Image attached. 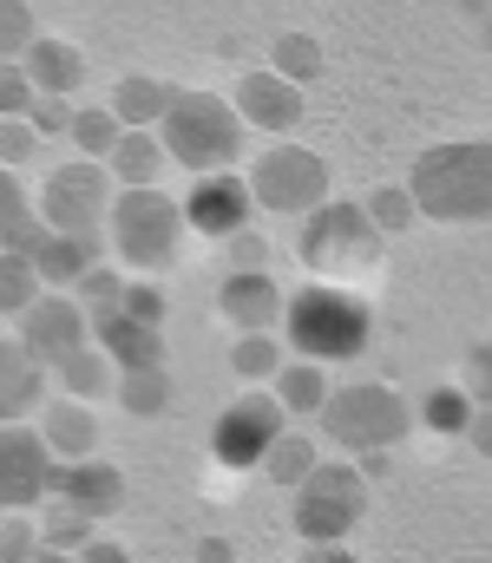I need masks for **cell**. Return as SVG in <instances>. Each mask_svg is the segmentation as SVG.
<instances>
[{"label":"cell","mask_w":492,"mask_h":563,"mask_svg":"<svg viewBox=\"0 0 492 563\" xmlns=\"http://www.w3.org/2000/svg\"><path fill=\"white\" fill-rule=\"evenodd\" d=\"M368 217H374V230H381V236H401V230L420 217V203H414V190H407V184H394V190H374V197H368Z\"/></svg>","instance_id":"e575fe53"},{"label":"cell","mask_w":492,"mask_h":563,"mask_svg":"<svg viewBox=\"0 0 492 563\" xmlns=\"http://www.w3.org/2000/svg\"><path fill=\"white\" fill-rule=\"evenodd\" d=\"M250 210H256V190H250V177H237V170L190 177V190H184V223H190L197 236H210V243L243 236V230H250Z\"/></svg>","instance_id":"4fadbf2b"},{"label":"cell","mask_w":492,"mask_h":563,"mask_svg":"<svg viewBox=\"0 0 492 563\" xmlns=\"http://www.w3.org/2000/svg\"><path fill=\"white\" fill-rule=\"evenodd\" d=\"M26 119H33V132H40V139H53V132H73V106H66L59 92H33Z\"/></svg>","instance_id":"ab89813d"},{"label":"cell","mask_w":492,"mask_h":563,"mask_svg":"<svg viewBox=\"0 0 492 563\" xmlns=\"http://www.w3.org/2000/svg\"><path fill=\"white\" fill-rule=\"evenodd\" d=\"M40 439H46L53 459H66V465L99 459V413H92V400H73V394L46 400V407H40Z\"/></svg>","instance_id":"ac0fdd59"},{"label":"cell","mask_w":492,"mask_h":563,"mask_svg":"<svg viewBox=\"0 0 492 563\" xmlns=\"http://www.w3.org/2000/svg\"><path fill=\"white\" fill-rule=\"evenodd\" d=\"M40 558V525L26 511H0V563H33Z\"/></svg>","instance_id":"d590c367"},{"label":"cell","mask_w":492,"mask_h":563,"mask_svg":"<svg viewBox=\"0 0 492 563\" xmlns=\"http://www.w3.org/2000/svg\"><path fill=\"white\" fill-rule=\"evenodd\" d=\"M59 472L66 459H53L40 426H0V511H40L59 492Z\"/></svg>","instance_id":"8fae6325"},{"label":"cell","mask_w":492,"mask_h":563,"mask_svg":"<svg viewBox=\"0 0 492 563\" xmlns=\"http://www.w3.org/2000/svg\"><path fill=\"white\" fill-rule=\"evenodd\" d=\"M26 256H33V269H40V282L46 288H79V276L92 269V263H106L99 256V236H73V230H46L40 223V236L26 243Z\"/></svg>","instance_id":"2e32d148"},{"label":"cell","mask_w":492,"mask_h":563,"mask_svg":"<svg viewBox=\"0 0 492 563\" xmlns=\"http://www.w3.org/2000/svg\"><path fill=\"white\" fill-rule=\"evenodd\" d=\"M368 511V472L361 465H335L322 459L303 485H296V538L303 544H341Z\"/></svg>","instance_id":"52a82bcc"},{"label":"cell","mask_w":492,"mask_h":563,"mask_svg":"<svg viewBox=\"0 0 492 563\" xmlns=\"http://www.w3.org/2000/svg\"><path fill=\"white\" fill-rule=\"evenodd\" d=\"M40 407H46V361H33L20 334H0V426Z\"/></svg>","instance_id":"e0dca14e"},{"label":"cell","mask_w":492,"mask_h":563,"mask_svg":"<svg viewBox=\"0 0 492 563\" xmlns=\"http://www.w3.org/2000/svg\"><path fill=\"white\" fill-rule=\"evenodd\" d=\"M473 407H480V400H473L467 387H434L427 407H420V420L434 426V432H467V426H473Z\"/></svg>","instance_id":"836d02e7"},{"label":"cell","mask_w":492,"mask_h":563,"mask_svg":"<svg viewBox=\"0 0 492 563\" xmlns=\"http://www.w3.org/2000/svg\"><path fill=\"white\" fill-rule=\"evenodd\" d=\"M158 139L171 151V164H184L190 177H210V170H230L237 151H243V112L217 92H171L158 119Z\"/></svg>","instance_id":"277c9868"},{"label":"cell","mask_w":492,"mask_h":563,"mask_svg":"<svg viewBox=\"0 0 492 563\" xmlns=\"http://www.w3.org/2000/svg\"><path fill=\"white\" fill-rule=\"evenodd\" d=\"M250 190H256V203L276 210V217H309V210L328 203V164L309 151V144L283 139V144H270V151H256Z\"/></svg>","instance_id":"9c48e42d"},{"label":"cell","mask_w":492,"mask_h":563,"mask_svg":"<svg viewBox=\"0 0 492 563\" xmlns=\"http://www.w3.org/2000/svg\"><path fill=\"white\" fill-rule=\"evenodd\" d=\"M92 341L119 361V374L125 367H158L164 361V328H152V321H139V314H112V321H92Z\"/></svg>","instance_id":"d6986e66"},{"label":"cell","mask_w":492,"mask_h":563,"mask_svg":"<svg viewBox=\"0 0 492 563\" xmlns=\"http://www.w3.org/2000/svg\"><path fill=\"white\" fill-rule=\"evenodd\" d=\"M125 314H139V321H152V328H164V288L152 276L125 282Z\"/></svg>","instance_id":"b9f144b4"},{"label":"cell","mask_w":492,"mask_h":563,"mask_svg":"<svg viewBox=\"0 0 492 563\" xmlns=\"http://www.w3.org/2000/svg\"><path fill=\"white\" fill-rule=\"evenodd\" d=\"M368 334H374V314L348 282H309L283 308V341L303 361H354Z\"/></svg>","instance_id":"7a4b0ae2"},{"label":"cell","mask_w":492,"mask_h":563,"mask_svg":"<svg viewBox=\"0 0 492 563\" xmlns=\"http://www.w3.org/2000/svg\"><path fill=\"white\" fill-rule=\"evenodd\" d=\"M20 341H26V354L33 361H46V367H59L66 354H79L86 341H92V314L79 308V295H66V288H46L20 321Z\"/></svg>","instance_id":"7c38bea8"},{"label":"cell","mask_w":492,"mask_h":563,"mask_svg":"<svg viewBox=\"0 0 492 563\" xmlns=\"http://www.w3.org/2000/svg\"><path fill=\"white\" fill-rule=\"evenodd\" d=\"M66 139H73V151H79V157H99V164H106V157H112V144L125 139V119H119L112 106H79Z\"/></svg>","instance_id":"4dcf8cb0"},{"label":"cell","mask_w":492,"mask_h":563,"mask_svg":"<svg viewBox=\"0 0 492 563\" xmlns=\"http://www.w3.org/2000/svg\"><path fill=\"white\" fill-rule=\"evenodd\" d=\"M40 151V132H33V119H0V164H26Z\"/></svg>","instance_id":"60d3db41"},{"label":"cell","mask_w":492,"mask_h":563,"mask_svg":"<svg viewBox=\"0 0 492 563\" xmlns=\"http://www.w3.org/2000/svg\"><path fill=\"white\" fill-rule=\"evenodd\" d=\"M33 563H79V558H73V551H46V544H40V558H33Z\"/></svg>","instance_id":"c3c4849f"},{"label":"cell","mask_w":492,"mask_h":563,"mask_svg":"<svg viewBox=\"0 0 492 563\" xmlns=\"http://www.w3.org/2000/svg\"><path fill=\"white\" fill-rule=\"evenodd\" d=\"M79 563H132V558H125V544H112V538H92V544L79 551Z\"/></svg>","instance_id":"ee69618b"},{"label":"cell","mask_w":492,"mask_h":563,"mask_svg":"<svg viewBox=\"0 0 492 563\" xmlns=\"http://www.w3.org/2000/svg\"><path fill=\"white\" fill-rule=\"evenodd\" d=\"M467 394H473L480 407H492V341H480V347L467 354Z\"/></svg>","instance_id":"7bdbcfd3"},{"label":"cell","mask_w":492,"mask_h":563,"mask_svg":"<svg viewBox=\"0 0 492 563\" xmlns=\"http://www.w3.org/2000/svg\"><path fill=\"white\" fill-rule=\"evenodd\" d=\"M171 92H177V86H164V79H152V73H125V79L112 86V99H106V106H112L132 132H158Z\"/></svg>","instance_id":"cb8c5ba5"},{"label":"cell","mask_w":492,"mask_h":563,"mask_svg":"<svg viewBox=\"0 0 492 563\" xmlns=\"http://www.w3.org/2000/svg\"><path fill=\"white\" fill-rule=\"evenodd\" d=\"M132 420H158V413H171V374L158 367H125L119 374V394H112Z\"/></svg>","instance_id":"4316f807"},{"label":"cell","mask_w":492,"mask_h":563,"mask_svg":"<svg viewBox=\"0 0 492 563\" xmlns=\"http://www.w3.org/2000/svg\"><path fill=\"white\" fill-rule=\"evenodd\" d=\"M303 563H361L348 544H303Z\"/></svg>","instance_id":"f6af8a7d"},{"label":"cell","mask_w":492,"mask_h":563,"mask_svg":"<svg viewBox=\"0 0 492 563\" xmlns=\"http://www.w3.org/2000/svg\"><path fill=\"white\" fill-rule=\"evenodd\" d=\"M407 400L394 394V387H381V380H354V387H335L322 407V439L328 445H341V452H354V459H381L387 445H401L407 439Z\"/></svg>","instance_id":"8992f818"},{"label":"cell","mask_w":492,"mask_h":563,"mask_svg":"<svg viewBox=\"0 0 492 563\" xmlns=\"http://www.w3.org/2000/svg\"><path fill=\"white\" fill-rule=\"evenodd\" d=\"M73 295H79V308H86L92 321H112V314L125 308V276H119L112 263H92V269L79 276V288H73Z\"/></svg>","instance_id":"d6a6232c"},{"label":"cell","mask_w":492,"mask_h":563,"mask_svg":"<svg viewBox=\"0 0 492 563\" xmlns=\"http://www.w3.org/2000/svg\"><path fill=\"white\" fill-rule=\"evenodd\" d=\"M283 308H289V295L263 276L256 263H243L237 276H223V288H217V314L237 334H276L283 328Z\"/></svg>","instance_id":"9a60e30c"},{"label":"cell","mask_w":492,"mask_h":563,"mask_svg":"<svg viewBox=\"0 0 492 563\" xmlns=\"http://www.w3.org/2000/svg\"><path fill=\"white\" fill-rule=\"evenodd\" d=\"M270 394L283 400V413H322L335 387L322 380V361H303L296 354V361H283V374L270 380Z\"/></svg>","instance_id":"484cf974"},{"label":"cell","mask_w":492,"mask_h":563,"mask_svg":"<svg viewBox=\"0 0 492 563\" xmlns=\"http://www.w3.org/2000/svg\"><path fill=\"white\" fill-rule=\"evenodd\" d=\"M40 295H46V282L33 269V256H26V250H0V314L20 321Z\"/></svg>","instance_id":"f546056e"},{"label":"cell","mask_w":492,"mask_h":563,"mask_svg":"<svg viewBox=\"0 0 492 563\" xmlns=\"http://www.w3.org/2000/svg\"><path fill=\"white\" fill-rule=\"evenodd\" d=\"M316 465H322V459H316V439H309V432H283V439L270 445V459H263V472H270L276 485H289V492H296Z\"/></svg>","instance_id":"1f68e13d"},{"label":"cell","mask_w":492,"mask_h":563,"mask_svg":"<svg viewBox=\"0 0 492 563\" xmlns=\"http://www.w3.org/2000/svg\"><path fill=\"white\" fill-rule=\"evenodd\" d=\"M197 563H230V544H223V538H204V544H197Z\"/></svg>","instance_id":"7dc6e473"},{"label":"cell","mask_w":492,"mask_h":563,"mask_svg":"<svg viewBox=\"0 0 492 563\" xmlns=\"http://www.w3.org/2000/svg\"><path fill=\"white\" fill-rule=\"evenodd\" d=\"M112 197H119V177H112L99 157L53 164V177L40 184V223H46V230H73V236H99Z\"/></svg>","instance_id":"ba28073f"},{"label":"cell","mask_w":492,"mask_h":563,"mask_svg":"<svg viewBox=\"0 0 492 563\" xmlns=\"http://www.w3.org/2000/svg\"><path fill=\"white\" fill-rule=\"evenodd\" d=\"M59 492H66L86 518H112V511L125 505V472L106 465V459H79V465L59 472Z\"/></svg>","instance_id":"ffe728a7"},{"label":"cell","mask_w":492,"mask_h":563,"mask_svg":"<svg viewBox=\"0 0 492 563\" xmlns=\"http://www.w3.org/2000/svg\"><path fill=\"white\" fill-rule=\"evenodd\" d=\"M26 106H33L26 66H20V59H0V119H26Z\"/></svg>","instance_id":"f35d334b"},{"label":"cell","mask_w":492,"mask_h":563,"mask_svg":"<svg viewBox=\"0 0 492 563\" xmlns=\"http://www.w3.org/2000/svg\"><path fill=\"white\" fill-rule=\"evenodd\" d=\"M283 361H289V341H283V334H237V347H230V367H237L250 387H270V380L283 374Z\"/></svg>","instance_id":"f1b7e54d"},{"label":"cell","mask_w":492,"mask_h":563,"mask_svg":"<svg viewBox=\"0 0 492 563\" xmlns=\"http://www.w3.org/2000/svg\"><path fill=\"white\" fill-rule=\"evenodd\" d=\"M230 106L243 112V125H256V132H270V139H289V132L303 125V86H296V79H283L276 66L243 73Z\"/></svg>","instance_id":"5bb4252c"},{"label":"cell","mask_w":492,"mask_h":563,"mask_svg":"<svg viewBox=\"0 0 492 563\" xmlns=\"http://www.w3.org/2000/svg\"><path fill=\"white\" fill-rule=\"evenodd\" d=\"M40 236V203H26L13 164H0V250H26Z\"/></svg>","instance_id":"83f0119b"},{"label":"cell","mask_w":492,"mask_h":563,"mask_svg":"<svg viewBox=\"0 0 492 563\" xmlns=\"http://www.w3.org/2000/svg\"><path fill=\"white\" fill-rule=\"evenodd\" d=\"M171 164V151H164L158 132H132L125 125V139L112 144V157H106V170L119 177V190H139V184H158V170Z\"/></svg>","instance_id":"603a6c76"},{"label":"cell","mask_w":492,"mask_h":563,"mask_svg":"<svg viewBox=\"0 0 492 563\" xmlns=\"http://www.w3.org/2000/svg\"><path fill=\"white\" fill-rule=\"evenodd\" d=\"M92 538H99V518H86L66 492H53V498L40 505V544H46V551H73V558H79Z\"/></svg>","instance_id":"d4e9b609"},{"label":"cell","mask_w":492,"mask_h":563,"mask_svg":"<svg viewBox=\"0 0 492 563\" xmlns=\"http://www.w3.org/2000/svg\"><path fill=\"white\" fill-rule=\"evenodd\" d=\"M467 432H473V445L492 459V407H473V426H467Z\"/></svg>","instance_id":"bcb514c9"},{"label":"cell","mask_w":492,"mask_h":563,"mask_svg":"<svg viewBox=\"0 0 492 563\" xmlns=\"http://www.w3.org/2000/svg\"><path fill=\"white\" fill-rule=\"evenodd\" d=\"M420 217L434 223H492V144H434L420 151L414 177H407Z\"/></svg>","instance_id":"6da1fadb"},{"label":"cell","mask_w":492,"mask_h":563,"mask_svg":"<svg viewBox=\"0 0 492 563\" xmlns=\"http://www.w3.org/2000/svg\"><path fill=\"white\" fill-rule=\"evenodd\" d=\"M381 230L368 217V203H335L328 197L322 210L303 217V236H296V256L309 263L316 282H361L381 269Z\"/></svg>","instance_id":"5b68a950"},{"label":"cell","mask_w":492,"mask_h":563,"mask_svg":"<svg viewBox=\"0 0 492 563\" xmlns=\"http://www.w3.org/2000/svg\"><path fill=\"white\" fill-rule=\"evenodd\" d=\"M26 79H33V92H59V99H73L79 86H86V59H79V46H66V40H33L26 46Z\"/></svg>","instance_id":"44dd1931"},{"label":"cell","mask_w":492,"mask_h":563,"mask_svg":"<svg viewBox=\"0 0 492 563\" xmlns=\"http://www.w3.org/2000/svg\"><path fill=\"white\" fill-rule=\"evenodd\" d=\"M53 374H59V394H73V400H92V407H99L106 394H119V361H112L99 341H86L79 354H66Z\"/></svg>","instance_id":"7402d4cb"},{"label":"cell","mask_w":492,"mask_h":563,"mask_svg":"<svg viewBox=\"0 0 492 563\" xmlns=\"http://www.w3.org/2000/svg\"><path fill=\"white\" fill-rule=\"evenodd\" d=\"M33 40H40V33H33L26 0H0V59H26Z\"/></svg>","instance_id":"74e56055"},{"label":"cell","mask_w":492,"mask_h":563,"mask_svg":"<svg viewBox=\"0 0 492 563\" xmlns=\"http://www.w3.org/2000/svg\"><path fill=\"white\" fill-rule=\"evenodd\" d=\"M184 197H164L158 184H139V190H119L112 210H106V243H112V263L132 269V276H164L177 263V236H184Z\"/></svg>","instance_id":"3957f363"},{"label":"cell","mask_w":492,"mask_h":563,"mask_svg":"<svg viewBox=\"0 0 492 563\" xmlns=\"http://www.w3.org/2000/svg\"><path fill=\"white\" fill-rule=\"evenodd\" d=\"M283 432H289L283 400H276L270 387H250V394H237V400L217 413V426H210V459L230 465V472H256Z\"/></svg>","instance_id":"30bf717a"},{"label":"cell","mask_w":492,"mask_h":563,"mask_svg":"<svg viewBox=\"0 0 492 563\" xmlns=\"http://www.w3.org/2000/svg\"><path fill=\"white\" fill-rule=\"evenodd\" d=\"M316 66H322V53H316L309 33H283V40H276V73H283V79L303 86V79H316Z\"/></svg>","instance_id":"8d00e7d4"}]
</instances>
